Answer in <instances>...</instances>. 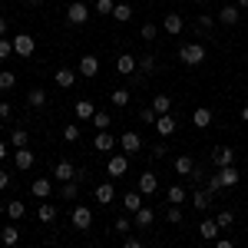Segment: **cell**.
<instances>
[{
    "label": "cell",
    "mask_w": 248,
    "mask_h": 248,
    "mask_svg": "<svg viewBox=\"0 0 248 248\" xmlns=\"http://www.w3.org/2000/svg\"><path fill=\"white\" fill-rule=\"evenodd\" d=\"M136 66H139V60H136L133 53H119V57H116V73H123V77H133Z\"/></svg>",
    "instance_id": "10"
},
{
    "label": "cell",
    "mask_w": 248,
    "mask_h": 248,
    "mask_svg": "<svg viewBox=\"0 0 248 248\" xmlns=\"http://www.w3.org/2000/svg\"><path fill=\"white\" fill-rule=\"evenodd\" d=\"M93 126H96V129H109V126H113V116L103 113V109H96V113H93Z\"/></svg>",
    "instance_id": "36"
},
{
    "label": "cell",
    "mask_w": 248,
    "mask_h": 248,
    "mask_svg": "<svg viewBox=\"0 0 248 248\" xmlns=\"http://www.w3.org/2000/svg\"><path fill=\"white\" fill-rule=\"evenodd\" d=\"M153 159H166V142H155L153 146Z\"/></svg>",
    "instance_id": "52"
},
{
    "label": "cell",
    "mask_w": 248,
    "mask_h": 248,
    "mask_svg": "<svg viewBox=\"0 0 248 248\" xmlns=\"http://www.w3.org/2000/svg\"><path fill=\"white\" fill-rule=\"evenodd\" d=\"M202 179H205V172H202L199 166H195V169H192V175H189V182H192V186H199Z\"/></svg>",
    "instance_id": "51"
},
{
    "label": "cell",
    "mask_w": 248,
    "mask_h": 248,
    "mask_svg": "<svg viewBox=\"0 0 248 248\" xmlns=\"http://www.w3.org/2000/svg\"><path fill=\"white\" fill-rule=\"evenodd\" d=\"M238 17H242V7H238V3H229V7H222V10H218V20H222L225 27H235Z\"/></svg>",
    "instance_id": "15"
},
{
    "label": "cell",
    "mask_w": 248,
    "mask_h": 248,
    "mask_svg": "<svg viewBox=\"0 0 248 248\" xmlns=\"http://www.w3.org/2000/svg\"><path fill=\"white\" fill-rule=\"evenodd\" d=\"M192 202H195V209H199V212L209 209V205H212V192L209 189H195V186H192Z\"/></svg>",
    "instance_id": "22"
},
{
    "label": "cell",
    "mask_w": 248,
    "mask_h": 248,
    "mask_svg": "<svg viewBox=\"0 0 248 248\" xmlns=\"http://www.w3.org/2000/svg\"><path fill=\"white\" fill-rule=\"evenodd\" d=\"M238 7H245V10H248V0H238Z\"/></svg>",
    "instance_id": "60"
},
{
    "label": "cell",
    "mask_w": 248,
    "mask_h": 248,
    "mask_svg": "<svg viewBox=\"0 0 248 248\" xmlns=\"http://www.w3.org/2000/svg\"><path fill=\"white\" fill-rule=\"evenodd\" d=\"M27 3H40V0H27Z\"/></svg>",
    "instance_id": "62"
},
{
    "label": "cell",
    "mask_w": 248,
    "mask_h": 248,
    "mask_svg": "<svg viewBox=\"0 0 248 248\" xmlns=\"http://www.w3.org/2000/svg\"><path fill=\"white\" fill-rule=\"evenodd\" d=\"M7 186H10V172H7V169H0V192L7 189Z\"/></svg>",
    "instance_id": "54"
},
{
    "label": "cell",
    "mask_w": 248,
    "mask_h": 248,
    "mask_svg": "<svg viewBox=\"0 0 248 248\" xmlns=\"http://www.w3.org/2000/svg\"><path fill=\"white\" fill-rule=\"evenodd\" d=\"M14 86H17V77H14L10 70H3V73H0V90H3V93H10Z\"/></svg>",
    "instance_id": "41"
},
{
    "label": "cell",
    "mask_w": 248,
    "mask_h": 248,
    "mask_svg": "<svg viewBox=\"0 0 248 248\" xmlns=\"http://www.w3.org/2000/svg\"><path fill=\"white\" fill-rule=\"evenodd\" d=\"M7 159V142H0V162Z\"/></svg>",
    "instance_id": "57"
},
{
    "label": "cell",
    "mask_w": 248,
    "mask_h": 248,
    "mask_svg": "<svg viewBox=\"0 0 248 248\" xmlns=\"http://www.w3.org/2000/svg\"><path fill=\"white\" fill-rule=\"evenodd\" d=\"M155 66H159L155 57H153V53H146V57H139V66H136V70H139L142 77H149V73H155Z\"/></svg>",
    "instance_id": "29"
},
{
    "label": "cell",
    "mask_w": 248,
    "mask_h": 248,
    "mask_svg": "<svg viewBox=\"0 0 248 248\" xmlns=\"http://www.w3.org/2000/svg\"><path fill=\"white\" fill-rule=\"evenodd\" d=\"M0 238H3V245H17V242H20V232H17V225H7V229L0 232Z\"/></svg>",
    "instance_id": "38"
},
{
    "label": "cell",
    "mask_w": 248,
    "mask_h": 248,
    "mask_svg": "<svg viewBox=\"0 0 248 248\" xmlns=\"http://www.w3.org/2000/svg\"><path fill=\"white\" fill-rule=\"evenodd\" d=\"M63 139H66V142H77L79 139V126L77 123H66V126H63Z\"/></svg>",
    "instance_id": "45"
},
{
    "label": "cell",
    "mask_w": 248,
    "mask_h": 248,
    "mask_svg": "<svg viewBox=\"0 0 248 248\" xmlns=\"http://www.w3.org/2000/svg\"><path fill=\"white\" fill-rule=\"evenodd\" d=\"M166 218H169L172 225H179V222H182V209H179V205H172V202H169V209H166Z\"/></svg>",
    "instance_id": "47"
},
{
    "label": "cell",
    "mask_w": 248,
    "mask_h": 248,
    "mask_svg": "<svg viewBox=\"0 0 248 248\" xmlns=\"http://www.w3.org/2000/svg\"><path fill=\"white\" fill-rule=\"evenodd\" d=\"M179 129V123H175V116H169V113H162L159 119H155V133L162 136V139H169L172 133Z\"/></svg>",
    "instance_id": "12"
},
{
    "label": "cell",
    "mask_w": 248,
    "mask_h": 248,
    "mask_svg": "<svg viewBox=\"0 0 248 248\" xmlns=\"http://www.w3.org/2000/svg\"><path fill=\"white\" fill-rule=\"evenodd\" d=\"M0 215H7V205H3V202H0Z\"/></svg>",
    "instance_id": "59"
},
{
    "label": "cell",
    "mask_w": 248,
    "mask_h": 248,
    "mask_svg": "<svg viewBox=\"0 0 248 248\" xmlns=\"http://www.w3.org/2000/svg\"><path fill=\"white\" fill-rule=\"evenodd\" d=\"M136 189L142 192V195H153V192L159 189V179H155V172H142V175H139V182H136Z\"/></svg>",
    "instance_id": "14"
},
{
    "label": "cell",
    "mask_w": 248,
    "mask_h": 248,
    "mask_svg": "<svg viewBox=\"0 0 248 248\" xmlns=\"http://www.w3.org/2000/svg\"><path fill=\"white\" fill-rule=\"evenodd\" d=\"M33 50H37V40L30 37V33H17V37H14V53H17V57H33Z\"/></svg>",
    "instance_id": "6"
},
{
    "label": "cell",
    "mask_w": 248,
    "mask_h": 248,
    "mask_svg": "<svg viewBox=\"0 0 248 248\" xmlns=\"http://www.w3.org/2000/svg\"><path fill=\"white\" fill-rule=\"evenodd\" d=\"M7 215L17 222V218H23V215H27V205H23L20 199H10V202H7Z\"/></svg>",
    "instance_id": "32"
},
{
    "label": "cell",
    "mask_w": 248,
    "mask_h": 248,
    "mask_svg": "<svg viewBox=\"0 0 248 248\" xmlns=\"http://www.w3.org/2000/svg\"><path fill=\"white\" fill-rule=\"evenodd\" d=\"M113 229L119 232V235H129V229H133V222H129V218H126V215H116Z\"/></svg>",
    "instance_id": "43"
},
{
    "label": "cell",
    "mask_w": 248,
    "mask_h": 248,
    "mask_svg": "<svg viewBox=\"0 0 248 248\" xmlns=\"http://www.w3.org/2000/svg\"><path fill=\"white\" fill-rule=\"evenodd\" d=\"M215 222H218V229H229V225H235V212H232V209H222L218 215H215Z\"/></svg>",
    "instance_id": "39"
},
{
    "label": "cell",
    "mask_w": 248,
    "mask_h": 248,
    "mask_svg": "<svg viewBox=\"0 0 248 248\" xmlns=\"http://www.w3.org/2000/svg\"><path fill=\"white\" fill-rule=\"evenodd\" d=\"M245 66H248V57H245Z\"/></svg>",
    "instance_id": "63"
},
{
    "label": "cell",
    "mask_w": 248,
    "mask_h": 248,
    "mask_svg": "<svg viewBox=\"0 0 248 248\" xmlns=\"http://www.w3.org/2000/svg\"><path fill=\"white\" fill-rule=\"evenodd\" d=\"M119 149L126 155H136V153H142V136L133 133V129H126V133L119 136Z\"/></svg>",
    "instance_id": "3"
},
{
    "label": "cell",
    "mask_w": 248,
    "mask_h": 248,
    "mask_svg": "<svg viewBox=\"0 0 248 248\" xmlns=\"http://www.w3.org/2000/svg\"><path fill=\"white\" fill-rule=\"evenodd\" d=\"M153 218H155V212L149 209V205H142V209H136V225H139V229H149V225H153Z\"/></svg>",
    "instance_id": "23"
},
{
    "label": "cell",
    "mask_w": 248,
    "mask_h": 248,
    "mask_svg": "<svg viewBox=\"0 0 248 248\" xmlns=\"http://www.w3.org/2000/svg\"><path fill=\"white\" fill-rule=\"evenodd\" d=\"M218 179H222V186L229 189V186H238L242 175H238V169H232V166H222V169H218Z\"/></svg>",
    "instance_id": "26"
},
{
    "label": "cell",
    "mask_w": 248,
    "mask_h": 248,
    "mask_svg": "<svg viewBox=\"0 0 248 248\" xmlns=\"http://www.w3.org/2000/svg\"><path fill=\"white\" fill-rule=\"evenodd\" d=\"M53 83H57L60 90H73V83H77V70H70V66H60L57 73H53Z\"/></svg>",
    "instance_id": "11"
},
{
    "label": "cell",
    "mask_w": 248,
    "mask_h": 248,
    "mask_svg": "<svg viewBox=\"0 0 248 248\" xmlns=\"http://www.w3.org/2000/svg\"><path fill=\"white\" fill-rule=\"evenodd\" d=\"M113 199H116V186H113V182H103V186H96V202H99V205H109Z\"/></svg>",
    "instance_id": "18"
},
{
    "label": "cell",
    "mask_w": 248,
    "mask_h": 248,
    "mask_svg": "<svg viewBox=\"0 0 248 248\" xmlns=\"http://www.w3.org/2000/svg\"><path fill=\"white\" fill-rule=\"evenodd\" d=\"M73 113H77V119H86V123H90V119H93V113H96V106L90 103V99H79L77 106H73Z\"/></svg>",
    "instance_id": "25"
},
{
    "label": "cell",
    "mask_w": 248,
    "mask_h": 248,
    "mask_svg": "<svg viewBox=\"0 0 248 248\" xmlns=\"http://www.w3.org/2000/svg\"><path fill=\"white\" fill-rule=\"evenodd\" d=\"M192 123H195V129H209L212 126V109L209 106H199V109L192 113Z\"/></svg>",
    "instance_id": "19"
},
{
    "label": "cell",
    "mask_w": 248,
    "mask_h": 248,
    "mask_svg": "<svg viewBox=\"0 0 248 248\" xmlns=\"http://www.w3.org/2000/svg\"><path fill=\"white\" fill-rule=\"evenodd\" d=\"M113 17H116V23H129V20H133V7H129V3H116Z\"/></svg>",
    "instance_id": "33"
},
{
    "label": "cell",
    "mask_w": 248,
    "mask_h": 248,
    "mask_svg": "<svg viewBox=\"0 0 248 248\" xmlns=\"http://www.w3.org/2000/svg\"><path fill=\"white\" fill-rule=\"evenodd\" d=\"M212 23H215V20H212L209 14H199V20H195V30H199V33H209Z\"/></svg>",
    "instance_id": "44"
},
{
    "label": "cell",
    "mask_w": 248,
    "mask_h": 248,
    "mask_svg": "<svg viewBox=\"0 0 248 248\" xmlns=\"http://www.w3.org/2000/svg\"><path fill=\"white\" fill-rule=\"evenodd\" d=\"M37 218H40V222H53V218H57V205L43 202V205L37 209Z\"/></svg>",
    "instance_id": "37"
},
{
    "label": "cell",
    "mask_w": 248,
    "mask_h": 248,
    "mask_svg": "<svg viewBox=\"0 0 248 248\" xmlns=\"http://www.w3.org/2000/svg\"><path fill=\"white\" fill-rule=\"evenodd\" d=\"M205 189H209L212 195H215V192H218V189H225V186H222V179H218V172H215V175H212L209 182H205Z\"/></svg>",
    "instance_id": "49"
},
{
    "label": "cell",
    "mask_w": 248,
    "mask_h": 248,
    "mask_svg": "<svg viewBox=\"0 0 248 248\" xmlns=\"http://www.w3.org/2000/svg\"><path fill=\"white\" fill-rule=\"evenodd\" d=\"M53 179H57V182H70V179H77V166L66 162V159H60L57 169H53Z\"/></svg>",
    "instance_id": "13"
},
{
    "label": "cell",
    "mask_w": 248,
    "mask_h": 248,
    "mask_svg": "<svg viewBox=\"0 0 248 248\" xmlns=\"http://www.w3.org/2000/svg\"><path fill=\"white\" fill-rule=\"evenodd\" d=\"M7 30H10V20L0 17V37H7Z\"/></svg>",
    "instance_id": "56"
},
{
    "label": "cell",
    "mask_w": 248,
    "mask_h": 248,
    "mask_svg": "<svg viewBox=\"0 0 248 248\" xmlns=\"http://www.w3.org/2000/svg\"><path fill=\"white\" fill-rule=\"evenodd\" d=\"M27 142H30V133H27V129H14V133H10V146H14V149H23Z\"/></svg>",
    "instance_id": "35"
},
{
    "label": "cell",
    "mask_w": 248,
    "mask_h": 248,
    "mask_svg": "<svg viewBox=\"0 0 248 248\" xmlns=\"http://www.w3.org/2000/svg\"><path fill=\"white\" fill-rule=\"evenodd\" d=\"M218 222H215V218H209V222H202V225H199V235H202V238H205V242H212V238H218Z\"/></svg>",
    "instance_id": "27"
},
{
    "label": "cell",
    "mask_w": 248,
    "mask_h": 248,
    "mask_svg": "<svg viewBox=\"0 0 248 248\" xmlns=\"http://www.w3.org/2000/svg\"><path fill=\"white\" fill-rule=\"evenodd\" d=\"M106 172H109V179H123V175L129 172V155L126 153H113L109 162H106Z\"/></svg>",
    "instance_id": "2"
},
{
    "label": "cell",
    "mask_w": 248,
    "mask_h": 248,
    "mask_svg": "<svg viewBox=\"0 0 248 248\" xmlns=\"http://www.w3.org/2000/svg\"><path fill=\"white\" fill-rule=\"evenodd\" d=\"M139 116H142V123H146V126H155V119H159V113H155L153 106H146V109H139Z\"/></svg>",
    "instance_id": "46"
},
{
    "label": "cell",
    "mask_w": 248,
    "mask_h": 248,
    "mask_svg": "<svg viewBox=\"0 0 248 248\" xmlns=\"http://www.w3.org/2000/svg\"><path fill=\"white\" fill-rule=\"evenodd\" d=\"M27 106H30V109H43V106H46V90L33 86V90L27 93Z\"/></svg>",
    "instance_id": "21"
},
{
    "label": "cell",
    "mask_w": 248,
    "mask_h": 248,
    "mask_svg": "<svg viewBox=\"0 0 248 248\" xmlns=\"http://www.w3.org/2000/svg\"><path fill=\"white\" fill-rule=\"evenodd\" d=\"M242 123H248V103L242 106Z\"/></svg>",
    "instance_id": "58"
},
{
    "label": "cell",
    "mask_w": 248,
    "mask_h": 248,
    "mask_svg": "<svg viewBox=\"0 0 248 248\" xmlns=\"http://www.w3.org/2000/svg\"><path fill=\"white\" fill-rule=\"evenodd\" d=\"M123 205H126L129 212L142 209V192H139V189H136V192H126V195H123Z\"/></svg>",
    "instance_id": "28"
},
{
    "label": "cell",
    "mask_w": 248,
    "mask_h": 248,
    "mask_svg": "<svg viewBox=\"0 0 248 248\" xmlns=\"http://www.w3.org/2000/svg\"><path fill=\"white\" fill-rule=\"evenodd\" d=\"M195 3H202V7H205V3H209V0H195Z\"/></svg>",
    "instance_id": "61"
},
{
    "label": "cell",
    "mask_w": 248,
    "mask_h": 248,
    "mask_svg": "<svg viewBox=\"0 0 248 248\" xmlns=\"http://www.w3.org/2000/svg\"><path fill=\"white\" fill-rule=\"evenodd\" d=\"M116 146H119V139H116L109 129H99V133H96V139H93L96 153H116Z\"/></svg>",
    "instance_id": "5"
},
{
    "label": "cell",
    "mask_w": 248,
    "mask_h": 248,
    "mask_svg": "<svg viewBox=\"0 0 248 248\" xmlns=\"http://www.w3.org/2000/svg\"><path fill=\"white\" fill-rule=\"evenodd\" d=\"M179 60H182L186 66H202V63H205V46L195 43V40H192V43H182V46H179Z\"/></svg>",
    "instance_id": "1"
},
{
    "label": "cell",
    "mask_w": 248,
    "mask_h": 248,
    "mask_svg": "<svg viewBox=\"0 0 248 248\" xmlns=\"http://www.w3.org/2000/svg\"><path fill=\"white\" fill-rule=\"evenodd\" d=\"M153 109H155L159 116H162V113H169V109H172V99H169V93H155V99H153Z\"/></svg>",
    "instance_id": "31"
},
{
    "label": "cell",
    "mask_w": 248,
    "mask_h": 248,
    "mask_svg": "<svg viewBox=\"0 0 248 248\" xmlns=\"http://www.w3.org/2000/svg\"><path fill=\"white\" fill-rule=\"evenodd\" d=\"M212 162H215V169L232 166V162H235V149H232V146H215V149H212Z\"/></svg>",
    "instance_id": "8"
},
{
    "label": "cell",
    "mask_w": 248,
    "mask_h": 248,
    "mask_svg": "<svg viewBox=\"0 0 248 248\" xmlns=\"http://www.w3.org/2000/svg\"><path fill=\"white\" fill-rule=\"evenodd\" d=\"M113 10H116V0H96V14L99 17H113Z\"/></svg>",
    "instance_id": "40"
},
{
    "label": "cell",
    "mask_w": 248,
    "mask_h": 248,
    "mask_svg": "<svg viewBox=\"0 0 248 248\" xmlns=\"http://www.w3.org/2000/svg\"><path fill=\"white\" fill-rule=\"evenodd\" d=\"M14 166H17V169H30V166H33V153H30L27 146H23V149H17V159H14Z\"/></svg>",
    "instance_id": "30"
},
{
    "label": "cell",
    "mask_w": 248,
    "mask_h": 248,
    "mask_svg": "<svg viewBox=\"0 0 248 248\" xmlns=\"http://www.w3.org/2000/svg\"><path fill=\"white\" fill-rule=\"evenodd\" d=\"M14 53V40H7V37H0V60H7Z\"/></svg>",
    "instance_id": "48"
},
{
    "label": "cell",
    "mask_w": 248,
    "mask_h": 248,
    "mask_svg": "<svg viewBox=\"0 0 248 248\" xmlns=\"http://www.w3.org/2000/svg\"><path fill=\"white\" fill-rule=\"evenodd\" d=\"M166 199H169L172 205H182V202L189 199V192L182 189V186H169V195H166Z\"/></svg>",
    "instance_id": "34"
},
{
    "label": "cell",
    "mask_w": 248,
    "mask_h": 248,
    "mask_svg": "<svg viewBox=\"0 0 248 248\" xmlns=\"http://www.w3.org/2000/svg\"><path fill=\"white\" fill-rule=\"evenodd\" d=\"M60 195H63V199H77V195H79V182H77V179L63 182V192H60Z\"/></svg>",
    "instance_id": "42"
},
{
    "label": "cell",
    "mask_w": 248,
    "mask_h": 248,
    "mask_svg": "<svg viewBox=\"0 0 248 248\" xmlns=\"http://www.w3.org/2000/svg\"><path fill=\"white\" fill-rule=\"evenodd\" d=\"M10 116H14V109H10V103L3 99V103H0V119H10Z\"/></svg>",
    "instance_id": "53"
},
{
    "label": "cell",
    "mask_w": 248,
    "mask_h": 248,
    "mask_svg": "<svg viewBox=\"0 0 248 248\" xmlns=\"http://www.w3.org/2000/svg\"><path fill=\"white\" fill-rule=\"evenodd\" d=\"M155 33H159V30H155V23H146L139 37H142V40H146V43H149V40H155Z\"/></svg>",
    "instance_id": "50"
},
{
    "label": "cell",
    "mask_w": 248,
    "mask_h": 248,
    "mask_svg": "<svg viewBox=\"0 0 248 248\" xmlns=\"http://www.w3.org/2000/svg\"><path fill=\"white\" fill-rule=\"evenodd\" d=\"M129 99H133V93H129V90H119V86H116L113 93H109V103H113L116 109H123V106H129Z\"/></svg>",
    "instance_id": "24"
},
{
    "label": "cell",
    "mask_w": 248,
    "mask_h": 248,
    "mask_svg": "<svg viewBox=\"0 0 248 248\" xmlns=\"http://www.w3.org/2000/svg\"><path fill=\"white\" fill-rule=\"evenodd\" d=\"M30 192H33L37 199H46V195L53 192V182H50L46 175H37V179H33V186H30Z\"/></svg>",
    "instance_id": "17"
},
{
    "label": "cell",
    "mask_w": 248,
    "mask_h": 248,
    "mask_svg": "<svg viewBox=\"0 0 248 248\" xmlns=\"http://www.w3.org/2000/svg\"><path fill=\"white\" fill-rule=\"evenodd\" d=\"M192 169H195V159H192V155H179V159L172 162V172H175V175H186V179H189Z\"/></svg>",
    "instance_id": "16"
},
{
    "label": "cell",
    "mask_w": 248,
    "mask_h": 248,
    "mask_svg": "<svg viewBox=\"0 0 248 248\" xmlns=\"http://www.w3.org/2000/svg\"><path fill=\"white\" fill-rule=\"evenodd\" d=\"M162 30H166L169 37H179V33H182V17H179V14H166V20H162Z\"/></svg>",
    "instance_id": "20"
},
{
    "label": "cell",
    "mask_w": 248,
    "mask_h": 248,
    "mask_svg": "<svg viewBox=\"0 0 248 248\" xmlns=\"http://www.w3.org/2000/svg\"><path fill=\"white\" fill-rule=\"evenodd\" d=\"M77 73H79V77H86V79H93L96 73H99V60H96L93 53H86V57H79V66H77Z\"/></svg>",
    "instance_id": "9"
},
{
    "label": "cell",
    "mask_w": 248,
    "mask_h": 248,
    "mask_svg": "<svg viewBox=\"0 0 248 248\" xmlns=\"http://www.w3.org/2000/svg\"><path fill=\"white\" fill-rule=\"evenodd\" d=\"M66 20H70L73 27L86 23V20H90V3H83V0H73V3L66 7Z\"/></svg>",
    "instance_id": "4"
},
{
    "label": "cell",
    "mask_w": 248,
    "mask_h": 248,
    "mask_svg": "<svg viewBox=\"0 0 248 248\" xmlns=\"http://www.w3.org/2000/svg\"><path fill=\"white\" fill-rule=\"evenodd\" d=\"M126 248H142V242H139L136 235H126Z\"/></svg>",
    "instance_id": "55"
},
{
    "label": "cell",
    "mask_w": 248,
    "mask_h": 248,
    "mask_svg": "<svg viewBox=\"0 0 248 248\" xmlns=\"http://www.w3.org/2000/svg\"><path fill=\"white\" fill-rule=\"evenodd\" d=\"M70 222H73V229L86 232L90 225H93V212L86 209V205H77V209H73V215H70Z\"/></svg>",
    "instance_id": "7"
}]
</instances>
